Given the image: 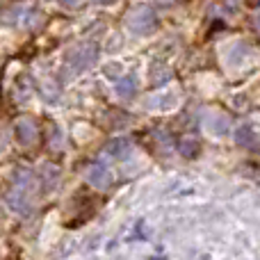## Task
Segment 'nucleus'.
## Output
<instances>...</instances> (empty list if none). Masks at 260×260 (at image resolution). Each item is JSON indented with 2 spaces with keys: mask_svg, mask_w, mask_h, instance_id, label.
I'll return each mask as SVG.
<instances>
[{
  "mask_svg": "<svg viewBox=\"0 0 260 260\" xmlns=\"http://www.w3.org/2000/svg\"><path fill=\"white\" fill-rule=\"evenodd\" d=\"M99 59V46L96 44H80L73 50H69L67 59H64V67L69 69V76H78V73L91 69Z\"/></svg>",
  "mask_w": 260,
  "mask_h": 260,
  "instance_id": "nucleus-1",
  "label": "nucleus"
},
{
  "mask_svg": "<svg viewBox=\"0 0 260 260\" xmlns=\"http://www.w3.org/2000/svg\"><path fill=\"white\" fill-rule=\"evenodd\" d=\"M155 25H157L155 12H153L151 7H146V5L135 7L133 14L128 16V27L135 35H151V32L155 30Z\"/></svg>",
  "mask_w": 260,
  "mask_h": 260,
  "instance_id": "nucleus-2",
  "label": "nucleus"
},
{
  "mask_svg": "<svg viewBox=\"0 0 260 260\" xmlns=\"http://www.w3.org/2000/svg\"><path fill=\"white\" fill-rule=\"evenodd\" d=\"M87 183L96 189H108L112 185V171L103 165V162H96L87 169Z\"/></svg>",
  "mask_w": 260,
  "mask_h": 260,
  "instance_id": "nucleus-3",
  "label": "nucleus"
},
{
  "mask_svg": "<svg viewBox=\"0 0 260 260\" xmlns=\"http://www.w3.org/2000/svg\"><path fill=\"white\" fill-rule=\"evenodd\" d=\"M14 130H16V139L23 146H32V144L37 142V137H39V128H37L35 119H30V117L18 119Z\"/></svg>",
  "mask_w": 260,
  "mask_h": 260,
  "instance_id": "nucleus-4",
  "label": "nucleus"
},
{
  "mask_svg": "<svg viewBox=\"0 0 260 260\" xmlns=\"http://www.w3.org/2000/svg\"><path fill=\"white\" fill-rule=\"evenodd\" d=\"M7 203L14 212H18V215H27V212H30V199H27L25 189H14V192H9Z\"/></svg>",
  "mask_w": 260,
  "mask_h": 260,
  "instance_id": "nucleus-5",
  "label": "nucleus"
},
{
  "mask_svg": "<svg viewBox=\"0 0 260 260\" xmlns=\"http://www.w3.org/2000/svg\"><path fill=\"white\" fill-rule=\"evenodd\" d=\"M206 128L210 130L215 137H221V135H226L231 130V119L226 117V114H212V117H208Z\"/></svg>",
  "mask_w": 260,
  "mask_h": 260,
  "instance_id": "nucleus-6",
  "label": "nucleus"
},
{
  "mask_svg": "<svg viewBox=\"0 0 260 260\" xmlns=\"http://www.w3.org/2000/svg\"><path fill=\"white\" fill-rule=\"evenodd\" d=\"M235 142L244 148H256L258 146V135L251 126H240L235 130Z\"/></svg>",
  "mask_w": 260,
  "mask_h": 260,
  "instance_id": "nucleus-7",
  "label": "nucleus"
},
{
  "mask_svg": "<svg viewBox=\"0 0 260 260\" xmlns=\"http://www.w3.org/2000/svg\"><path fill=\"white\" fill-rule=\"evenodd\" d=\"M148 103H151L153 110H171L178 103V94H174V91H160V94L153 96Z\"/></svg>",
  "mask_w": 260,
  "mask_h": 260,
  "instance_id": "nucleus-8",
  "label": "nucleus"
},
{
  "mask_svg": "<svg viewBox=\"0 0 260 260\" xmlns=\"http://www.w3.org/2000/svg\"><path fill=\"white\" fill-rule=\"evenodd\" d=\"M117 96H121V99H133L135 94H137V78L135 76H123L117 80Z\"/></svg>",
  "mask_w": 260,
  "mask_h": 260,
  "instance_id": "nucleus-9",
  "label": "nucleus"
},
{
  "mask_svg": "<svg viewBox=\"0 0 260 260\" xmlns=\"http://www.w3.org/2000/svg\"><path fill=\"white\" fill-rule=\"evenodd\" d=\"M105 151L110 153V155H114V157H128L130 155V151H133V144H130V139L126 137H121V139H112V142L105 146Z\"/></svg>",
  "mask_w": 260,
  "mask_h": 260,
  "instance_id": "nucleus-10",
  "label": "nucleus"
},
{
  "mask_svg": "<svg viewBox=\"0 0 260 260\" xmlns=\"http://www.w3.org/2000/svg\"><path fill=\"white\" fill-rule=\"evenodd\" d=\"M199 139L197 137H192V135H185V137H180V142H178V153L183 157H187V160H192L194 155L199 153Z\"/></svg>",
  "mask_w": 260,
  "mask_h": 260,
  "instance_id": "nucleus-11",
  "label": "nucleus"
},
{
  "mask_svg": "<svg viewBox=\"0 0 260 260\" xmlns=\"http://www.w3.org/2000/svg\"><path fill=\"white\" fill-rule=\"evenodd\" d=\"M41 176H44L46 189H53L55 183H57V178H59V169H57V167H53V165H46L44 171H41Z\"/></svg>",
  "mask_w": 260,
  "mask_h": 260,
  "instance_id": "nucleus-12",
  "label": "nucleus"
},
{
  "mask_svg": "<svg viewBox=\"0 0 260 260\" xmlns=\"http://www.w3.org/2000/svg\"><path fill=\"white\" fill-rule=\"evenodd\" d=\"M82 0H59V5H64V7H78Z\"/></svg>",
  "mask_w": 260,
  "mask_h": 260,
  "instance_id": "nucleus-13",
  "label": "nucleus"
},
{
  "mask_svg": "<svg viewBox=\"0 0 260 260\" xmlns=\"http://www.w3.org/2000/svg\"><path fill=\"white\" fill-rule=\"evenodd\" d=\"M96 3H99V5H114L117 0H96Z\"/></svg>",
  "mask_w": 260,
  "mask_h": 260,
  "instance_id": "nucleus-14",
  "label": "nucleus"
},
{
  "mask_svg": "<svg viewBox=\"0 0 260 260\" xmlns=\"http://www.w3.org/2000/svg\"><path fill=\"white\" fill-rule=\"evenodd\" d=\"M199 260H210V258H208V256H201V258H199Z\"/></svg>",
  "mask_w": 260,
  "mask_h": 260,
  "instance_id": "nucleus-15",
  "label": "nucleus"
},
{
  "mask_svg": "<svg viewBox=\"0 0 260 260\" xmlns=\"http://www.w3.org/2000/svg\"><path fill=\"white\" fill-rule=\"evenodd\" d=\"M258 25H260V16H258Z\"/></svg>",
  "mask_w": 260,
  "mask_h": 260,
  "instance_id": "nucleus-16",
  "label": "nucleus"
}]
</instances>
